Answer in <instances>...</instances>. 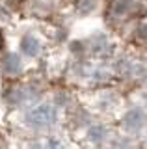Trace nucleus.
I'll return each mask as SVG.
<instances>
[{
	"mask_svg": "<svg viewBox=\"0 0 147 149\" xmlns=\"http://www.w3.org/2000/svg\"><path fill=\"white\" fill-rule=\"evenodd\" d=\"M56 119H58V114L52 104H37L26 114V123L37 129L52 127L56 123Z\"/></svg>",
	"mask_w": 147,
	"mask_h": 149,
	"instance_id": "nucleus-1",
	"label": "nucleus"
},
{
	"mask_svg": "<svg viewBox=\"0 0 147 149\" xmlns=\"http://www.w3.org/2000/svg\"><path fill=\"white\" fill-rule=\"evenodd\" d=\"M22 52L28 54V56H35L39 52V41L34 36H26L22 39Z\"/></svg>",
	"mask_w": 147,
	"mask_h": 149,
	"instance_id": "nucleus-2",
	"label": "nucleus"
},
{
	"mask_svg": "<svg viewBox=\"0 0 147 149\" xmlns=\"http://www.w3.org/2000/svg\"><path fill=\"white\" fill-rule=\"evenodd\" d=\"M2 43H4V39H2V34H0V49H2Z\"/></svg>",
	"mask_w": 147,
	"mask_h": 149,
	"instance_id": "nucleus-4",
	"label": "nucleus"
},
{
	"mask_svg": "<svg viewBox=\"0 0 147 149\" xmlns=\"http://www.w3.org/2000/svg\"><path fill=\"white\" fill-rule=\"evenodd\" d=\"M32 149H65V147H63L60 142H56V140H45V142L35 143Z\"/></svg>",
	"mask_w": 147,
	"mask_h": 149,
	"instance_id": "nucleus-3",
	"label": "nucleus"
}]
</instances>
